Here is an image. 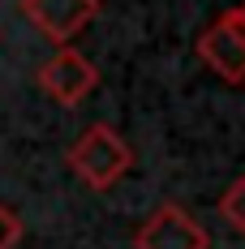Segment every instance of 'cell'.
I'll return each instance as SVG.
<instances>
[{"instance_id":"cell-1","label":"cell","mask_w":245,"mask_h":249,"mask_svg":"<svg viewBox=\"0 0 245 249\" xmlns=\"http://www.w3.org/2000/svg\"><path fill=\"white\" fill-rule=\"evenodd\" d=\"M65 163H69V172L86 189L103 194V189H112V185L125 180V172L133 168V150H129V142H125L112 124H91L74 146H69Z\"/></svg>"},{"instance_id":"cell-2","label":"cell","mask_w":245,"mask_h":249,"mask_svg":"<svg viewBox=\"0 0 245 249\" xmlns=\"http://www.w3.org/2000/svg\"><path fill=\"white\" fill-rule=\"evenodd\" d=\"M138 249H207V228L176 202H159L133 232Z\"/></svg>"},{"instance_id":"cell-3","label":"cell","mask_w":245,"mask_h":249,"mask_svg":"<svg viewBox=\"0 0 245 249\" xmlns=\"http://www.w3.org/2000/svg\"><path fill=\"white\" fill-rule=\"evenodd\" d=\"M22 13L43 39L69 48L77 35L95 22L99 0H22Z\"/></svg>"},{"instance_id":"cell-4","label":"cell","mask_w":245,"mask_h":249,"mask_svg":"<svg viewBox=\"0 0 245 249\" xmlns=\"http://www.w3.org/2000/svg\"><path fill=\"white\" fill-rule=\"evenodd\" d=\"M39 86H43V95H52L60 107H77V103L99 86V69L82 56V52L60 48L48 65H39Z\"/></svg>"},{"instance_id":"cell-5","label":"cell","mask_w":245,"mask_h":249,"mask_svg":"<svg viewBox=\"0 0 245 249\" xmlns=\"http://www.w3.org/2000/svg\"><path fill=\"white\" fill-rule=\"evenodd\" d=\"M198 56H202V65L215 77H224L228 86H241L245 82V39L224 22V18L211 22L198 35Z\"/></svg>"},{"instance_id":"cell-6","label":"cell","mask_w":245,"mask_h":249,"mask_svg":"<svg viewBox=\"0 0 245 249\" xmlns=\"http://www.w3.org/2000/svg\"><path fill=\"white\" fill-rule=\"evenodd\" d=\"M220 215H224V219H228V224H232V228L245 236V172L237 176L232 185H228V194L220 198Z\"/></svg>"},{"instance_id":"cell-7","label":"cell","mask_w":245,"mask_h":249,"mask_svg":"<svg viewBox=\"0 0 245 249\" xmlns=\"http://www.w3.org/2000/svg\"><path fill=\"white\" fill-rule=\"evenodd\" d=\"M18 241H22V219L0 202V249H13Z\"/></svg>"},{"instance_id":"cell-8","label":"cell","mask_w":245,"mask_h":249,"mask_svg":"<svg viewBox=\"0 0 245 249\" xmlns=\"http://www.w3.org/2000/svg\"><path fill=\"white\" fill-rule=\"evenodd\" d=\"M224 22H228V26H232V30L245 39V0L237 4V9H228V13H224Z\"/></svg>"}]
</instances>
